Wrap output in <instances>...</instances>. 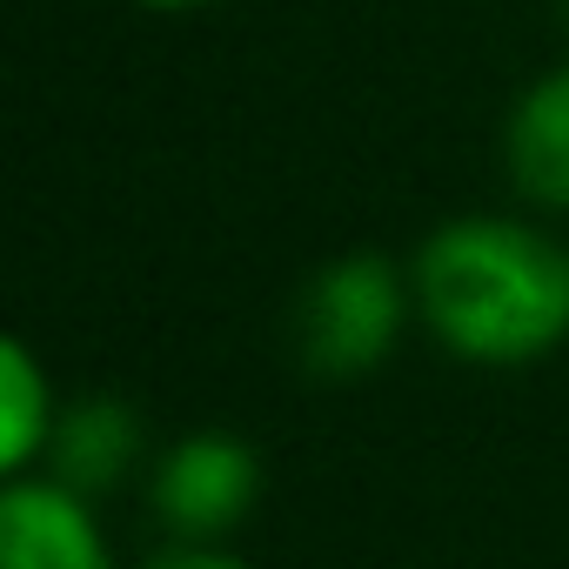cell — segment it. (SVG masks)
Here are the masks:
<instances>
[{
	"label": "cell",
	"instance_id": "1",
	"mask_svg": "<svg viewBox=\"0 0 569 569\" xmlns=\"http://www.w3.org/2000/svg\"><path fill=\"white\" fill-rule=\"evenodd\" d=\"M416 309L462 362L516 369L569 342V248L516 214H456L416 248Z\"/></svg>",
	"mask_w": 569,
	"mask_h": 569
},
{
	"label": "cell",
	"instance_id": "2",
	"mask_svg": "<svg viewBox=\"0 0 569 569\" xmlns=\"http://www.w3.org/2000/svg\"><path fill=\"white\" fill-rule=\"evenodd\" d=\"M409 302H416V281H402V268L389 254H342V261L316 268V281L302 289V309H296L302 369L322 382L369 376L396 349Z\"/></svg>",
	"mask_w": 569,
	"mask_h": 569
},
{
	"label": "cell",
	"instance_id": "3",
	"mask_svg": "<svg viewBox=\"0 0 569 569\" xmlns=\"http://www.w3.org/2000/svg\"><path fill=\"white\" fill-rule=\"evenodd\" d=\"M261 496V462L228 429H194L154 462V516L181 542H221Z\"/></svg>",
	"mask_w": 569,
	"mask_h": 569
},
{
	"label": "cell",
	"instance_id": "4",
	"mask_svg": "<svg viewBox=\"0 0 569 569\" xmlns=\"http://www.w3.org/2000/svg\"><path fill=\"white\" fill-rule=\"evenodd\" d=\"M0 569H114L94 496L61 476H8L0 489Z\"/></svg>",
	"mask_w": 569,
	"mask_h": 569
},
{
	"label": "cell",
	"instance_id": "5",
	"mask_svg": "<svg viewBox=\"0 0 569 569\" xmlns=\"http://www.w3.org/2000/svg\"><path fill=\"white\" fill-rule=\"evenodd\" d=\"M509 181L536 208H569V68L536 74L509 108Z\"/></svg>",
	"mask_w": 569,
	"mask_h": 569
},
{
	"label": "cell",
	"instance_id": "6",
	"mask_svg": "<svg viewBox=\"0 0 569 569\" xmlns=\"http://www.w3.org/2000/svg\"><path fill=\"white\" fill-rule=\"evenodd\" d=\"M134 456H141L134 409L114 402V396H94L81 409H61L54 442H48V476H61L81 496H101V489H114L134 469Z\"/></svg>",
	"mask_w": 569,
	"mask_h": 569
},
{
	"label": "cell",
	"instance_id": "7",
	"mask_svg": "<svg viewBox=\"0 0 569 569\" xmlns=\"http://www.w3.org/2000/svg\"><path fill=\"white\" fill-rule=\"evenodd\" d=\"M54 382L41 369V356L14 336L0 342V469L8 476H34V462H48L54 442Z\"/></svg>",
	"mask_w": 569,
	"mask_h": 569
},
{
	"label": "cell",
	"instance_id": "8",
	"mask_svg": "<svg viewBox=\"0 0 569 569\" xmlns=\"http://www.w3.org/2000/svg\"><path fill=\"white\" fill-rule=\"evenodd\" d=\"M148 569H248V562H241V556H228L221 542H181V549L154 556Z\"/></svg>",
	"mask_w": 569,
	"mask_h": 569
},
{
	"label": "cell",
	"instance_id": "9",
	"mask_svg": "<svg viewBox=\"0 0 569 569\" xmlns=\"http://www.w3.org/2000/svg\"><path fill=\"white\" fill-rule=\"evenodd\" d=\"M141 8H161V14H194V8H214V0H141Z\"/></svg>",
	"mask_w": 569,
	"mask_h": 569
}]
</instances>
